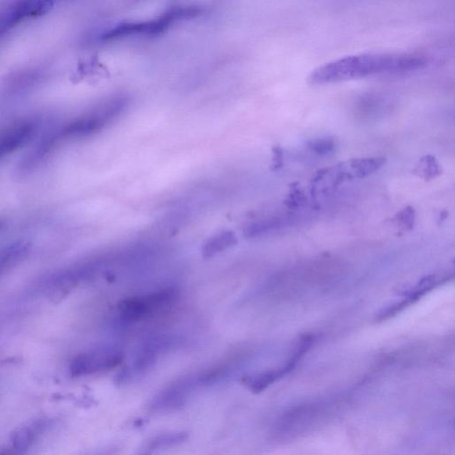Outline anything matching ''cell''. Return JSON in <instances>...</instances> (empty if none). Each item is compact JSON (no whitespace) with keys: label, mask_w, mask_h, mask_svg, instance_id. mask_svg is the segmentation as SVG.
<instances>
[{"label":"cell","mask_w":455,"mask_h":455,"mask_svg":"<svg viewBox=\"0 0 455 455\" xmlns=\"http://www.w3.org/2000/svg\"><path fill=\"white\" fill-rule=\"evenodd\" d=\"M427 61L412 53H369L344 56L314 69L307 81L314 86L345 82L376 75L422 70Z\"/></svg>","instance_id":"obj_1"},{"label":"cell","mask_w":455,"mask_h":455,"mask_svg":"<svg viewBox=\"0 0 455 455\" xmlns=\"http://www.w3.org/2000/svg\"><path fill=\"white\" fill-rule=\"evenodd\" d=\"M203 11L202 6H175L150 20L124 21L112 25L98 34V40L100 42L109 43L159 36L178 24L199 17Z\"/></svg>","instance_id":"obj_2"},{"label":"cell","mask_w":455,"mask_h":455,"mask_svg":"<svg viewBox=\"0 0 455 455\" xmlns=\"http://www.w3.org/2000/svg\"><path fill=\"white\" fill-rule=\"evenodd\" d=\"M127 105V99L118 97L90 111L73 119L68 123L53 130V134L60 145L69 140L87 137L101 130L112 118L123 111Z\"/></svg>","instance_id":"obj_3"},{"label":"cell","mask_w":455,"mask_h":455,"mask_svg":"<svg viewBox=\"0 0 455 455\" xmlns=\"http://www.w3.org/2000/svg\"><path fill=\"white\" fill-rule=\"evenodd\" d=\"M178 298L179 291L177 288L168 287L148 296L122 300L118 304V310L124 319L137 321L172 306Z\"/></svg>","instance_id":"obj_4"},{"label":"cell","mask_w":455,"mask_h":455,"mask_svg":"<svg viewBox=\"0 0 455 455\" xmlns=\"http://www.w3.org/2000/svg\"><path fill=\"white\" fill-rule=\"evenodd\" d=\"M40 122L36 118H23L0 130V159L17 152L35 137Z\"/></svg>","instance_id":"obj_5"},{"label":"cell","mask_w":455,"mask_h":455,"mask_svg":"<svg viewBox=\"0 0 455 455\" xmlns=\"http://www.w3.org/2000/svg\"><path fill=\"white\" fill-rule=\"evenodd\" d=\"M124 355L118 350H105L78 355L71 364L70 372L74 377L109 371L121 365Z\"/></svg>","instance_id":"obj_6"},{"label":"cell","mask_w":455,"mask_h":455,"mask_svg":"<svg viewBox=\"0 0 455 455\" xmlns=\"http://www.w3.org/2000/svg\"><path fill=\"white\" fill-rule=\"evenodd\" d=\"M199 386L197 377H187L175 382L153 398L150 408L154 412H172L180 409L190 396L191 392Z\"/></svg>","instance_id":"obj_7"},{"label":"cell","mask_w":455,"mask_h":455,"mask_svg":"<svg viewBox=\"0 0 455 455\" xmlns=\"http://www.w3.org/2000/svg\"><path fill=\"white\" fill-rule=\"evenodd\" d=\"M34 0H18L0 15V37L29 17Z\"/></svg>","instance_id":"obj_8"},{"label":"cell","mask_w":455,"mask_h":455,"mask_svg":"<svg viewBox=\"0 0 455 455\" xmlns=\"http://www.w3.org/2000/svg\"><path fill=\"white\" fill-rule=\"evenodd\" d=\"M31 249L28 241L19 240L0 249V274L26 258Z\"/></svg>","instance_id":"obj_9"},{"label":"cell","mask_w":455,"mask_h":455,"mask_svg":"<svg viewBox=\"0 0 455 455\" xmlns=\"http://www.w3.org/2000/svg\"><path fill=\"white\" fill-rule=\"evenodd\" d=\"M188 438H189V435L184 431L166 433V434L159 435L150 439L144 449H145V453H154L156 451L166 449V448L183 444Z\"/></svg>","instance_id":"obj_10"},{"label":"cell","mask_w":455,"mask_h":455,"mask_svg":"<svg viewBox=\"0 0 455 455\" xmlns=\"http://www.w3.org/2000/svg\"><path fill=\"white\" fill-rule=\"evenodd\" d=\"M237 243V238L232 232L226 231L211 238L205 244L203 249V254L205 257L216 256L222 251H225Z\"/></svg>","instance_id":"obj_11"},{"label":"cell","mask_w":455,"mask_h":455,"mask_svg":"<svg viewBox=\"0 0 455 455\" xmlns=\"http://www.w3.org/2000/svg\"><path fill=\"white\" fill-rule=\"evenodd\" d=\"M385 164L382 158L356 159L350 162V171L354 177L363 178L373 174Z\"/></svg>","instance_id":"obj_12"},{"label":"cell","mask_w":455,"mask_h":455,"mask_svg":"<svg viewBox=\"0 0 455 455\" xmlns=\"http://www.w3.org/2000/svg\"><path fill=\"white\" fill-rule=\"evenodd\" d=\"M280 377H282V375L279 369L275 370V371L262 373L260 375L253 376L252 378H249L247 381V385L253 393H260Z\"/></svg>","instance_id":"obj_13"},{"label":"cell","mask_w":455,"mask_h":455,"mask_svg":"<svg viewBox=\"0 0 455 455\" xmlns=\"http://www.w3.org/2000/svg\"><path fill=\"white\" fill-rule=\"evenodd\" d=\"M34 440V432L29 428L19 429L12 437V447L19 453L29 449Z\"/></svg>","instance_id":"obj_14"},{"label":"cell","mask_w":455,"mask_h":455,"mask_svg":"<svg viewBox=\"0 0 455 455\" xmlns=\"http://www.w3.org/2000/svg\"><path fill=\"white\" fill-rule=\"evenodd\" d=\"M420 168L425 180H431L441 172L440 166L438 164L437 160L431 156H427L422 159Z\"/></svg>","instance_id":"obj_15"},{"label":"cell","mask_w":455,"mask_h":455,"mask_svg":"<svg viewBox=\"0 0 455 455\" xmlns=\"http://www.w3.org/2000/svg\"><path fill=\"white\" fill-rule=\"evenodd\" d=\"M309 147L312 152L322 156L332 152L334 150L335 143L330 138H321V139L312 141L309 144Z\"/></svg>","instance_id":"obj_16"},{"label":"cell","mask_w":455,"mask_h":455,"mask_svg":"<svg viewBox=\"0 0 455 455\" xmlns=\"http://www.w3.org/2000/svg\"><path fill=\"white\" fill-rule=\"evenodd\" d=\"M416 220V213L412 207H407L398 215V222L404 230H412Z\"/></svg>","instance_id":"obj_17"},{"label":"cell","mask_w":455,"mask_h":455,"mask_svg":"<svg viewBox=\"0 0 455 455\" xmlns=\"http://www.w3.org/2000/svg\"><path fill=\"white\" fill-rule=\"evenodd\" d=\"M5 227V222L2 221V220H0V231L3 230Z\"/></svg>","instance_id":"obj_18"},{"label":"cell","mask_w":455,"mask_h":455,"mask_svg":"<svg viewBox=\"0 0 455 455\" xmlns=\"http://www.w3.org/2000/svg\"><path fill=\"white\" fill-rule=\"evenodd\" d=\"M53 1H55V0H53Z\"/></svg>","instance_id":"obj_19"}]
</instances>
